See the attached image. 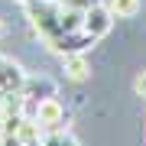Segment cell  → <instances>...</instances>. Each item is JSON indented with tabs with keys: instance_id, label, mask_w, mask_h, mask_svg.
<instances>
[{
	"instance_id": "6da1fadb",
	"label": "cell",
	"mask_w": 146,
	"mask_h": 146,
	"mask_svg": "<svg viewBox=\"0 0 146 146\" xmlns=\"http://www.w3.org/2000/svg\"><path fill=\"white\" fill-rule=\"evenodd\" d=\"M33 117H36V123L46 133H58L65 123V107L58 104V98H46L39 104H33Z\"/></svg>"
},
{
	"instance_id": "7a4b0ae2",
	"label": "cell",
	"mask_w": 146,
	"mask_h": 146,
	"mask_svg": "<svg viewBox=\"0 0 146 146\" xmlns=\"http://www.w3.org/2000/svg\"><path fill=\"white\" fill-rule=\"evenodd\" d=\"M110 26H114V13H110L104 3H94L91 10L84 13V20H81V33H84V36H91L94 42H98L101 36H107Z\"/></svg>"
},
{
	"instance_id": "3957f363",
	"label": "cell",
	"mask_w": 146,
	"mask_h": 146,
	"mask_svg": "<svg viewBox=\"0 0 146 146\" xmlns=\"http://www.w3.org/2000/svg\"><path fill=\"white\" fill-rule=\"evenodd\" d=\"M23 84H26V72L13 58L0 55V88H3V94L7 91H23Z\"/></svg>"
},
{
	"instance_id": "277c9868",
	"label": "cell",
	"mask_w": 146,
	"mask_h": 146,
	"mask_svg": "<svg viewBox=\"0 0 146 146\" xmlns=\"http://www.w3.org/2000/svg\"><path fill=\"white\" fill-rule=\"evenodd\" d=\"M62 72L68 81H88L91 78V62L84 52H68L62 55Z\"/></svg>"
},
{
	"instance_id": "5b68a950",
	"label": "cell",
	"mask_w": 146,
	"mask_h": 146,
	"mask_svg": "<svg viewBox=\"0 0 146 146\" xmlns=\"http://www.w3.org/2000/svg\"><path fill=\"white\" fill-rule=\"evenodd\" d=\"M23 98H26V104H39V101H46V98H55V84L49 81V78H26V84H23Z\"/></svg>"
},
{
	"instance_id": "8992f818",
	"label": "cell",
	"mask_w": 146,
	"mask_h": 146,
	"mask_svg": "<svg viewBox=\"0 0 146 146\" xmlns=\"http://www.w3.org/2000/svg\"><path fill=\"white\" fill-rule=\"evenodd\" d=\"M13 133H16V140L20 143H36V140H42V127L36 123V117H20L16 120V127H13Z\"/></svg>"
},
{
	"instance_id": "52a82bcc",
	"label": "cell",
	"mask_w": 146,
	"mask_h": 146,
	"mask_svg": "<svg viewBox=\"0 0 146 146\" xmlns=\"http://www.w3.org/2000/svg\"><path fill=\"white\" fill-rule=\"evenodd\" d=\"M107 10L114 13V20H133L140 13V0H107Z\"/></svg>"
},
{
	"instance_id": "ba28073f",
	"label": "cell",
	"mask_w": 146,
	"mask_h": 146,
	"mask_svg": "<svg viewBox=\"0 0 146 146\" xmlns=\"http://www.w3.org/2000/svg\"><path fill=\"white\" fill-rule=\"evenodd\" d=\"M65 7H72V10H78V13H88L94 3H101V0H62Z\"/></svg>"
},
{
	"instance_id": "9c48e42d",
	"label": "cell",
	"mask_w": 146,
	"mask_h": 146,
	"mask_svg": "<svg viewBox=\"0 0 146 146\" xmlns=\"http://www.w3.org/2000/svg\"><path fill=\"white\" fill-rule=\"evenodd\" d=\"M133 91L140 94V98H146V68L136 75V78H133Z\"/></svg>"
},
{
	"instance_id": "30bf717a",
	"label": "cell",
	"mask_w": 146,
	"mask_h": 146,
	"mask_svg": "<svg viewBox=\"0 0 146 146\" xmlns=\"http://www.w3.org/2000/svg\"><path fill=\"white\" fill-rule=\"evenodd\" d=\"M7 36V23H3V16H0V39Z\"/></svg>"
},
{
	"instance_id": "8fae6325",
	"label": "cell",
	"mask_w": 146,
	"mask_h": 146,
	"mask_svg": "<svg viewBox=\"0 0 146 146\" xmlns=\"http://www.w3.org/2000/svg\"><path fill=\"white\" fill-rule=\"evenodd\" d=\"M20 3H23V7H26V3H46V0H20Z\"/></svg>"
},
{
	"instance_id": "7c38bea8",
	"label": "cell",
	"mask_w": 146,
	"mask_h": 146,
	"mask_svg": "<svg viewBox=\"0 0 146 146\" xmlns=\"http://www.w3.org/2000/svg\"><path fill=\"white\" fill-rule=\"evenodd\" d=\"M0 98H3V88H0Z\"/></svg>"
}]
</instances>
